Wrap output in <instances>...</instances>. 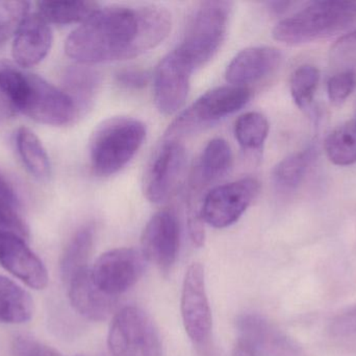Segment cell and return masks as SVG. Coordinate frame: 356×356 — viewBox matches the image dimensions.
<instances>
[{"label": "cell", "instance_id": "25", "mask_svg": "<svg viewBox=\"0 0 356 356\" xmlns=\"http://www.w3.org/2000/svg\"><path fill=\"white\" fill-rule=\"evenodd\" d=\"M314 148H309L302 152L295 153L280 161L273 171V182L282 192L296 189L314 159Z\"/></svg>", "mask_w": 356, "mask_h": 356}, {"label": "cell", "instance_id": "17", "mask_svg": "<svg viewBox=\"0 0 356 356\" xmlns=\"http://www.w3.org/2000/svg\"><path fill=\"white\" fill-rule=\"evenodd\" d=\"M282 56L270 46H255L238 52L226 69V79L230 85L245 87L248 84L269 77L280 67Z\"/></svg>", "mask_w": 356, "mask_h": 356}, {"label": "cell", "instance_id": "40", "mask_svg": "<svg viewBox=\"0 0 356 356\" xmlns=\"http://www.w3.org/2000/svg\"><path fill=\"white\" fill-rule=\"evenodd\" d=\"M79 356H83V355H79Z\"/></svg>", "mask_w": 356, "mask_h": 356}, {"label": "cell", "instance_id": "31", "mask_svg": "<svg viewBox=\"0 0 356 356\" xmlns=\"http://www.w3.org/2000/svg\"><path fill=\"white\" fill-rule=\"evenodd\" d=\"M13 356H63L56 349L29 336H18L12 344Z\"/></svg>", "mask_w": 356, "mask_h": 356}, {"label": "cell", "instance_id": "3", "mask_svg": "<svg viewBox=\"0 0 356 356\" xmlns=\"http://www.w3.org/2000/svg\"><path fill=\"white\" fill-rule=\"evenodd\" d=\"M356 26V2L314 1L280 20L272 31L274 39L300 45L345 33Z\"/></svg>", "mask_w": 356, "mask_h": 356}, {"label": "cell", "instance_id": "8", "mask_svg": "<svg viewBox=\"0 0 356 356\" xmlns=\"http://www.w3.org/2000/svg\"><path fill=\"white\" fill-rule=\"evenodd\" d=\"M259 182L251 177L217 186L201 203L203 222L218 229L234 225L259 196Z\"/></svg>", "mask_w": 356, "mask_h": 356}, {"label": "cell", "instance_id": "14", "mask_svg": "<svg viewBox=\"0 0 356 356\" xmlns=\"http://www.w3.org/2000/svg\"><path fill=\"white\" fill-rule=\"evenodd\" d=\"M0 265L33 290H44L49 281L45 265L23 238L3 229H0Z\"/></svg>", "mask_w": 356, "mask_h": 356}, {"label": "cell", "instance_id": "33", "mask_svg": "<svg viewBox=\"0 0 356 356\" xmlns=\"http://www.w3.org/2000/svg\"><path fill=\"white\" fill-rule=\"evenodd\" d=\"M116 81L127 89H142L149 82V75L142 69H122L116 73Z\"/></svg>", "mask_w": 356, "mask_h": 356}, {"label": "cell", "instance_id": "16", "mask_svg": "<svg viewBox=\"0 0 356 356\" xmlns=\"http://www.w3.org/2000/svg\"><path fill=\"white\" fill-rule=\"evenodd\" d=\"M49 23L39 14H29L15 36L12 56L17 66L29 68L45 59L52 45Z\"/></svg>", "mask_w": 356, "mask_h": 356}, {"label": "cell", "instance_id": "1", "mask_svg": "<svg viewBox=\"0 0 356 356\" xmlns=\"http://www.w3.org/2000/svg\"><path fill=\"white\" fill-rule=\"evenodd\" d=\"M171 27V14L163 6L99 8L69 35L65 52L81 64L127 60L160 45Z\"/></svg>", "mask_w": 356, "mask_h": 356}, {"label": "cell", "instance_id": "37", "mask_svg": "<svg viewBox=\"0 0 356 356\" xmlns=\"http://www.w3.org/2000/svg\"><path fill=\"white\" fill-rule=\"evenodd\" d=\"M232 356H259L253 350L252 347L249 346L244 341L238 340L234 349Z\"/></svg>", "mask_w": 356, "mask_h": 356}, {"label": "cell", "instance_id": "15", "mask_svg": "<svg viewBox=\"0 0 356 356\" xmlns=\"http://www.w3.org/2000/svg\"><path fill=\"white\" fill-rule=\"evenodd\" d=\"M240 340L259 356H307L294 340L259 315H245L238 321Z\"/></svg>", "mask_w": 356, "mask_h": 356}, {"label": "cell", "instance_id": "29", "mask_svg": "<svg viewBox=\"0 0 356 356\" xmlns=\"http://www.w3.org/2000/svg\"><path fill=\"white\" fill-rule=\"evenodd\" d=\"M330 61L336 72H350L356 77V29L341 37L332 45Z\"/></svg>", "mask_w": 356, "mask_h": 356}, {"label": "cell", "instance_id": "9", "mask_svg": "<svg viewBox=\"0 0 356 356\" xmlns=\"http://www.w3.org/2000/svg\"><path fill=\"white\" fill-rule=\"evenodd\" d=\"M144 259L142 253L135 249H114L96 261L91 269L92 278L100 290L118 298L141 277Z\"/></svg>", "mask_w": 356, "mask_h": 356}, {"label": "cell", "instance_id": "35", "mask_svg": "<svg viewBox=\"0 0 356 356\" xmlns=\"http://www.w3.org/2000/svg\"><path fill=\"white\" fill-rule=\"evenodd\" d=\"M71 85L77 90V93L83 98H89L97 87L98 77L91 70H76L72 75Z\"/></svg>", "mask_w": 356, "mask_h": 356}, {"label": "cell", "instance_id": "13", "mask_svg": "<svg viewBox=\"0 0 356 356\" xmlns=\"http://www.w3.org/2000/svg\"><path fill=\"white\" fill-rule=\"evenodd\" d=\"M186 148L179 140H166L148 169L144 194L152 203L161 204L170 198L186 167Z\"/></svg>", "mask_w": 356, "mask_h": 356}, {"label": "cell", "instance_id": "24", "mask_svg": "<svg viewBox=\"0 0 356 356\" xmlns=\"http://www.w3.org/2000/svg\"><path fill=\"white\" fill-rule=\"evenodd\" d=\"M324 150L330 162L339 167L356 163V119L346 121L332 130L325 141Z\"/></svg>", "mask_w": 356, "mask_h": 356}, {"label": "cell", "instance_id": "39", "mask_svg": "<svg viewBox=\"0 0 356 356\" xmlns=\"http://www.w3.org/2000/svg\"><path fill=\"white\" fill-rule=\"evenodd\" d=\"M355 119H356V107H355Z\"/></svg>", "mask_w": 356, "mask_h": 356}, {"label": "cell", "instance_id": "12", "mask_svg": "<svg viewBox=\"0 0 356 356\" xmlns=\"http://www.w3.org/2000/svg\"><path fill=\"white\" fill-rule=\"evenodd\" d=\"M180 227L170 209L156 212L148 222L141 238L142 255L161 271L168 273L179 251Z\"/></svg>", "mask_w": 356, "mask_h": 356}, {"label": "cell", "instance_id": "26", "mask_svg": "<svg viewBox=\"0 0 356 356\" xmlns=\"http://www.w3.org/2000/svg\"><path fill=\"white\" fill-rule=\"evenodd\" d=\"M268 134L269 123L261 113H245L234 123V135L244 150H261L267 140Z\"/></svg>", "mask_w": 356, "mask_h": 356}, {"label": "cell", "instance_id": "2", "mask_svg": "<svg viewBox=\"0 0 356 356\" xmlns=\"http://www.w3.org/2000/svg\"><path fill=\"white\" fill-rule=\"evenodd\" d=\"M25 115L43 125H69L77 107L72 96L39 75L0 60V117Z\"/></svg>", "mask_w": 356, "mask_h": 356}, {"label": "cell", "instance_id": "30", "mask_svg": "<svg viewBox=\"0 0 356 356\" xmlns=\"http://www.w3.org/2000/svg\"><path fill=\"white\" fill-rule=\"evenodd\" d=\"M356 87V77L350 72H336L327 83V94L332 104H343Z\"/></svg>", "mask_w": 356, "mask_h": 356}, {"label": "cell", "instance_id": "32", "mask_svg": "<svg viewBox=\"0 0 356 356\" xmlns=\"http://www.w3.org/2000/svg\"><path fill=\"white\" fill-rule=\"evenodd\" d=\"M0 227L3 230L14 232L21 238L29 236V228L19 215L18 210L10 208L0 203Z\"/></svg>", "mask_w": 356, "mask_h": 356}, {"label": "cell", "instance_id": "20", "mask_svg": "<svg viewBox=\"0 0 356 356\" xmlns=\"http://www.w3.org/2000/svg\"><path fill=\"white\" fill-rule=\"evenodd\" d=\"M33 311L35 304L29 293L0 275V322L26 323L33 317Z\"/></svg>", "mask_w": 356, "mask_h": 356}, {"label": "cell", "instance_id": "19", "mask_svg": "<svg viewBox=\"0 0 356 356\" xmlns=\"http://www.w3.org/2000/svg\"><path fill=\"white\" fill-rule=\"evenodd\" d=\"M232 152L229 144L221 138L211 140L205 146L191 180V186L200 190L227 173L232 167Z\"/></svg>", "mask_w": 356, "mask_h": 356}, {"label": "cell", "instance_id": "23", "mask_svg": "<svg viewBox=\"0 0 356 356\" xmlns=\"http://www.w3.org/2000/svg\"><path fill=\"white\" fill-rule=\"evenodd\" d=\"M38 13L54 24H72L83 23L99 8L93 1H39Z\"/></svg>", "mask_w": 356, "mask_h": 356}, {"label": "cell", "instance_id": "4", "mask_svg": "<svg viewBox=\"0 0 356 356\" xmlns=\"http://www.w3.org/2000/svg\"><path fill=\"white\" fill-rule=\"evenodd\" d=\"M146 138V127L133 117L106 119L92 135L90 160L92 169L102 177L114 175L137 154Z\"/></svg>", "mask_w": 356, "mask_h": 356}, {"label": "cell", "instance_id": "10", "mask_svg": "<svg viewBox=\"0 0 356 356\" xmlns=\"http://www.w3.org/2000/svg\"><path fill=\"white\" fill-rule=\"evenodd\" d=\"M195 69L175 48L163 58L154 77V102L164 115L177 113L188 98Z\"/></svg>", "mask_w": 356, "mask_h": 356}, {"label": "cell", "instance_id": "6", "mask_svg": "<svg viewBox=\"0 0 356 356\" xmlns=\"http://www.w3.org/2000/svg\"><path fill=\"white\" fill-rule=\"evenodd\" d=\"M248 87L222 86L209 90L191 105L169 127L166 140H179L186 134L234 114L250 100Z\"/></svg>", "mask_w": 356, "mask_h": 356}, {"label": "cell", "instance_id": "36", "mask_svg": "<svg viewBox=\"0 0 356 356\" xmlns=\"http://www.w3.org/2000/svg\"><path fill=\"white\" fill-rule=\"evenodd\" d=\"M0 203L15 210H18L19 202L14 189L1 175H0Z\"/></svg>", "mask_w": 356, "mask_h": 356}, {"label": "cell", "instance_id": "38", "mask_svg": "<svg viewBox=\"0 0 356 356\" xmlns=\"http://www.w3.org/2000/svg\"><path fill=\"white\" fill-rule=\"evenodd\" d=\"M292 2H270L269 6L272 10H274L275 13H282L284 10H286L288 8L289 6H291Z\"/></svg>", "mask_w": 356, "mask_h": 356}, {"label": "cell", "instance_id": "28", "mask_svg": "<svg viewBox=\"0 0 356 356\" xmlns=\"http://www.w3.org/2000/svg\"><path fill=\"white\" fill-rule=\"evenodd\" d=\"M31 3L27 1H0V45L16 36L29 15Z\"/></svg>", "mask_w": 356, "mask_h": 356}, {"label": "cell", "instance_id": "21", "mask_svg": "<svg viewBox=\"0 0 356 356\" xmlns=\"http://www.w3.org/2000/svg\"><path fill=\"white\" fill-rule=\"evenodd\" d=\"M93 244L94 228L92 225L83 226L72 236L60 261V273L65 284H68L76 274L89 268L88 263Z\"/></svg>", "mask_w": 356, "mask_h": 356}, {"label": "cell", "instance_id": "5", "mask_svg": "<svg viewBox=\"0 0 356 356\" xmlns=\"http://www.w3.org/2000/svg\"><path fill=\"white\" fill-rule=\"evenodd\" d=\"M232 10V2H201L191 17L177 49L193 68L204 66L221 47Z\"/></svg>", "mask_w": 356, "mask_h": 356}, {"label": "cell", "instance_id": "22", "mask_svg": "<svg viewBox=\"0 0 356 356\" xmlns=\"http://www.w3.org/2000/svg\"><path fill=\"white\" fill-rule=\"evenodd\" d=\"M16 146L27 171L38 179H47L50 175V161L39 137L29 127H19Z\"/></svg>", "mask_w": 356, "mask_h": 356}, {"label": "cell", "instance_id": "27", "mask_svg": "<svg viewBox=\"0 0 356 356\" xmlns=\"http://www.w3.org/2000/svg\"><path fill=\"white\" fill-rule=\"evenodd\" d=\"M320 72L313 65L298 67L291 77V94L299 109L309 112L312 109Z\"/></svg>", "mask_w": 356, "mask_h": 356}, {"label": "cell", "instance_id": "18", "mask_svg": "<svg viewBox=\"0 0 356 356\" xmlns=\"http://www.w3.org/2000/svg\"><path fill=\"white\" fill-rule=\"evenodd\" d=\"M66 286L73 309L90 321H104L116 307L118 298L106 294L96 286L90 268L76 274Z\"/></svg>", "mask_w": 356, "mask_h": 356}, {"label": "cell", "instance_id": "7", "mask_svg": "<svg viewBox=\"0 0 356 356\" xmlns=\"http://www.w3.org/2000/svg\"><path fill=\"white\" fill-rule=\"evenodd\" d=\"M108 345L113 356H162L160 334L139 307H127L115 315Z\"/></svg>", "mask_w": 356, "mask_h": 356}, {"label": "cell", "instance_id": "11", "mask_svg": "<svg viewBox=\"0 0 356 356\" xmlns=\"http://www.w3.org/2000/svg\"><path fill=\"white\" fill-rule=\"evenodd\" d=\"M181 317L188 338L202 344L211 330V311L205 288L204 269L192 263L186 270L181 291Z\"/></svg>", "mask_w": 356, "mask_h": 356}, {"label": "cell", "instance_id": "34", "mask_svg": "<svg viewBox=\"0 0 356 356\" xmlns=\"http://www.w3.org/2000/svg\"><path fill=\"white\" fill-rule=\"evenodd\" d=\"M330 332L334 336H346L356 334V307L334 318L330 324Z\"/></svg>", "mask_w": 356, "mask_h": 356}]
</instances>
